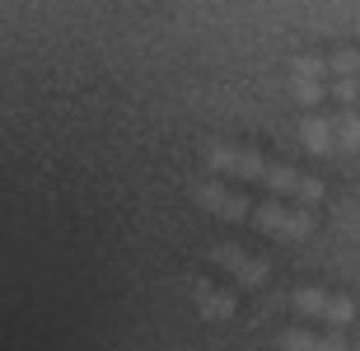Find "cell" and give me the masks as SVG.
Wrapping results in <instances>:
<instances>
[{
    "label": "cell",
    "instance_id": "1",
    "mask_svg": "<svg viewBox=\"0 0 360 351\" xmlns=\"http://www.w3.org/2000/svg\"><path fill=\"white\" fill-rule=\"evenodd\" d=\"M211 169H215V174H225V178H234V183L271 188V192H281L285 202H304V206L323 202V183H319V178L300 174V169H290V164H271V160H262L257 150L215 146L211 150Z\"/></svg>",
    "mask_w": 360,
    "mask_h": 351
},
{
    "label": "cell",
    "instance_id": "2",
    "mask_svg": "<svg viewBox=\"0 0 360 351\" xmlns=\"http://www.w3.org/2000/svg\"><path fill=\"white\" fill-rule=\"evenodd\" d=\"M285 305H290L300 319H319V324H333V328H347L351 319H356V300L333 295V291H319V286H300V291H290Z\"/></svg>",
    "mask_w": 360,
    "mask_h": 351
},
{
    "label": "cell",
    "instance_id": "3",
    "mask_svg": "<svg viewBox=\"0 0 360 351\" xmlns=\"http://www.w3.org/2000/svg\"><path fill=\"white\" fill-rule=\"evenodd\" d=\"M253 225L267 234H281V239H309L319 220H314V211L304 202H257Z\"/></svg>",
    "mask_w": 360,
    "mask_h": 351
},
{
    "label": "cell",
    "instance_id": "4",
    "mask_svg": "<svg viewBox=\"0 0 360 351\" xmlns=\"http://www.w3.org/2000/svg\"><path fill=\"white\" fill-rule=\"evenodd\" d=\"M192 202L206 206V211H215V216H225V220H253V206L243 192H229L225 183H197L192 188Z\"/></svg>",
    "mask_w": 360,
    "mask_h": 351
},
{
    "label": "cell",
    "instance_id": "5",
    "mask_svg": "<svg viewBox=\"0 0 360 351\" xmlns=\"http://www.w3.org/2000/svg\"><path fill=\"white\" fill-rule=\"evenodd\" d=\"M215 262L234 276L239 286H262L271 276V262L267 257H253V253H239V243H215Z\"/></svg>",
    "mask_w": 360,
    "mask_h": 351
},
{
    "label": "cell",
    "instance_id": "6",
    "mask_svg": "<svg viewBox=\"0 0 360 351\" xmlns=\"http://www.w3.org/2000/svg\"><path fill=\"white\" fill-rule=\"evenodd\" d=\"M300 141H304V150H314V155L342 150V141H337V117H323V113H304V117H300Z\"/></svg>",
    "mask_w": 360,
    "mask_h": 351
},
{
    "label": "cell",
    "instance_id": "7",
    "mask_svg": "<svg viewBox=\"0 0 360 351\" xmlns=\"http://www.w3.org/2000/svg\"><path fill=\"white\" fill-rule=\"evenodd\" d=\"M281 351H347L342 333H309V328H285L276 342Z\"/></svg>",
    "mask_w": 360,
    "mask_h": 351
},
{
    "label": "cell",
    "instance_id": "8",
    "mask_svg": "<svg viewBox=\"0 0 360 351\" xmlns=\"http://www.w3.org/2000/svg\"><path fill=\"white\" fill-rule=\"evenodd\" d=\"M197 309L206 319H234V295L215 291V286H197Z\"/></svg>",
    "mask_w": 360,
    "mask_h": 351
},
{
    "label": "cell",
    "instance_id": "9",
    "mask_svg": "<svg viewBox=\"0 0 360 351\" xmlns=\"http://www.w3.org/2000/svg\"><path fill=\"white\" fill-rule=\"evenodd\" d=\"M290 94L300 98V103H309V108H319L323 98H333V84H328V80H304V75H290Z\"/></svg>",
    "mask_w": 360,
    "mask_h": 351
},
{
    "label": "cell",
    "instance_id": "10",
    "mask_svg": "<svg viewBox=\"0 0 360 351\" xmlns=\"http://www.w3.org/2000/svg\"><path fill=\"white\" fill-rule=\"evenodd\" d=\"M337 141H342V150H360V108L337 113Z\"/></svg>",
    "mask_w": 360,
    "mask_h": 351
},
{
    "label": "cell",
    "instance_id": "11",
    "mask_svg": "<svg viewBox=\"0 0 360 351\" xmlns=\"http://www.w3.org/2000/svg\"><path fill=\"white\" fill-rule=\"evenodd\" d=\"M290 70L304 75V80H328V75H333V70H328V56H295Z\"/></svg>",
    "mask_w": 360,
    "mask_h": 351
},
{
    "label": "cell",
    "instance_id": "12",
    "mask_svg": "<svg viewBox=\"0 0 360 351\" xmlns=\"http://www.w3.org/2000/svg\"><path fill=\"white\" fill-rule=\"evenodd\" d=\"M328 70H333V80H342V75H360V52H333L328 56Z\"/></svg>",
    "mask_w": 360,
    "mask_h": 351
}]
</instances>
